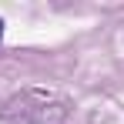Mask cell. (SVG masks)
I'll return each instance as SVG.
<instances>
[{"instance_id": "1", "label": "cell", "mask_w": 124, "mask_h": 124, "mask_svg": "<svg viewBox=\"0 0 124 124\" xmlns=\"http://www.w3.org/2000/svg\"><path fill=\"white\" fill-rule=\"evenodd\" d=\"M0 37H3V20H0Z\"/></svg>"}]
</instances>
